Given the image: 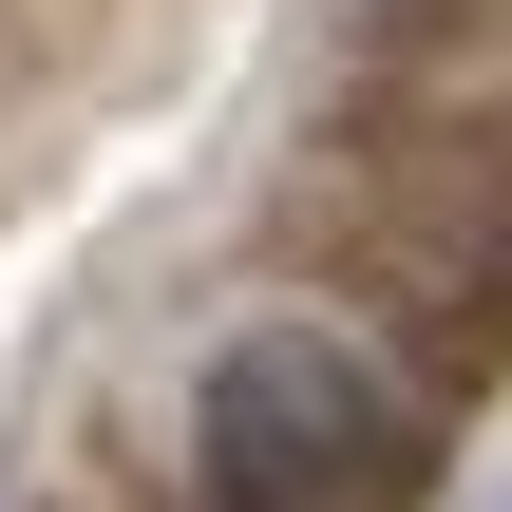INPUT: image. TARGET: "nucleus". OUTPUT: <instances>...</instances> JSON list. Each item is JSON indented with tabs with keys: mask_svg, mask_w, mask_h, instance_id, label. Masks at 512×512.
Here are the masks:
<instances>
[{
	"mask_svg": "<svg viewBox=\"0 0 512 512\" xmlns=\"http://www.w3.org/2000/svg\"><path fill=\"white\" fill-rule=\"evenodd\" d=\"M380 456H399V380L361 323L266 304L209 342V380H190V494L209 512H342Z\"/></svg>",
	"mask_w": 512,
	"mask_h": 512,
	"instance_id": "1",
	"label": "nucleus"
},
{
	"mask_svg": "<svg viewBox=\"0 0 512 512\" xmlns=\"http://www.w3.org/2000/svg\"><path fill=\"white\" fill-rule=\"evenodd\" d=\"M475 512H512V494H475Z\"/></svg>",
	"mask_w": 512,
	"mask_h": 512,
	"instance_id": "2",
	"label": "nucleus"
}]
</instances>
